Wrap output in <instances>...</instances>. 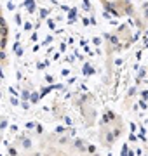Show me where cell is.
<instances>
[{"label":"cell","mask_w":148,"mask_h":156,"mask_svg":"<svg viewBox=\"0 0 148 156\" xmlns=\"http://www.w3.org/2000/svg\"><path fill=\"white\" fill-rule=\"evenodd\" d=\"M35 146L39 156H98L92 146L66 134H46Z\"/></svg>","instance_id":"cell-1"},{"label":"cell","mask_w":148,"mask_h":156,"mask_svg":"<svg viewBox=\"0 0 148 156\" xmlns=\"http://www.w3.org/2000/svg\"><path fill=\"white\" fill-rule=\"evenodd\" d=\"M124 130V122L117 113H106L99 123V140L103 146H112L119 140Z\"/></svg>","instance_id":"cell-2"},{"label":"cell","mask_w":148,"mask_h":156,"mask_svg":"<svg viewBox=\"0 0 148 156\" xmlns=\"http://www.w3.org/2000/svg\"><path fill=\"white\" fill-rule=\"evenodd\" d=\"M7 156H39V153L35 142H31L28 137H17L11 144Z\"/></svg>","instance_id":"cell-3"},{"label":"cell","mask_w":148,"mask_h":156,"mask_svg":"<svg viewBox=\"0 0 148 156\" xmlns=\"http://www.w3.org/2000/svg\"><path fill=\"white\" fill-rule=\"evenodd\" d=\"M99 2L115 16H129L134 9L131 0H99Z\"/></svg>","instance_id":"cell-4"},{"label":"cell","mask_w":148,"mask_h":156,"mask_svg":"<svg viewBox=\"0 0 148 156\" xmlns=\"http://www.w3.org/2000/svg\"><path fill=\"white\" fill-rule=\"evenodd\" d=\"M7 44H9V26H7L6 17H4V12L0 9V62L6 59Z\"/></svg>","instance_id":"cell-5"}]
</instances>
